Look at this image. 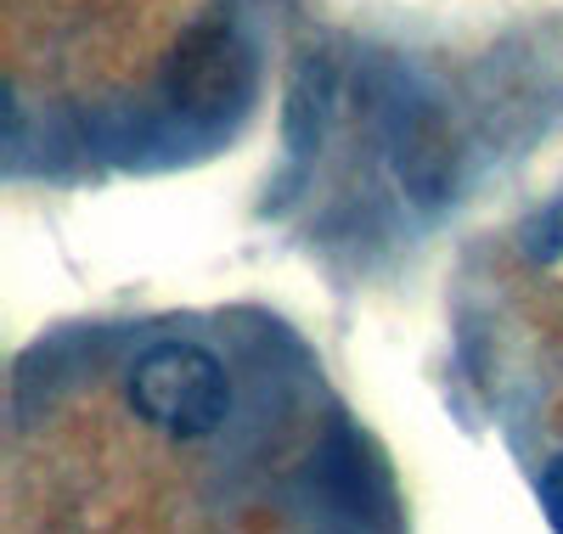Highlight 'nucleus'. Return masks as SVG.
Returning a JSON list of instances; mask_svg holds the SVG:
<instances>
[{
	"label": "nucleus",
	"mask_w": 563,
	"mask_h": 534,
	"mask_svg": "<svg viewBox=\"0 0 563 534\" xmlns=\"http://www.w3.org/2000/svg\"><path fill=\"white\" fill-rule=\"evenodd\" d=\"M249 85H254V57H249V45L238 40L231 23H192L175 40V52L164 63L169 102L192 119L231 113L249 96Z\"/></svg>",
	"instance_id": "obj_2"
},
{
	"label": "nucleus",
	"mask_w": 563,
	"mask_h": 534,
	"mask_svg": "<svg viewBox=\"0 0 563 534\" xmlns=\"http://www.w3.org/2000/svg\"><path fill=\"white\" fill-rule=\"evenodd\" d=\"M130 405L135 416L169 433V440H203L225 422V371L198 344H153L130 366Z\"/></svg>",
	"instance_id": "obj_1"
},
{
	"label": "nucleus",
	"mask_w": 563,
	"mask_h": 534,
	"mask_svg": "<svg viewBox=\"0 0 563 534\" xmlns=\"http://www.w3.org/2000/svg\"><path fill=\"white\" fill-rule=\"evenodd\" d=\"M541 501H547V518L563 529V456L541 472Z\"/></svg>",
	"instance_id": "obj_3"
}]
</instances>
